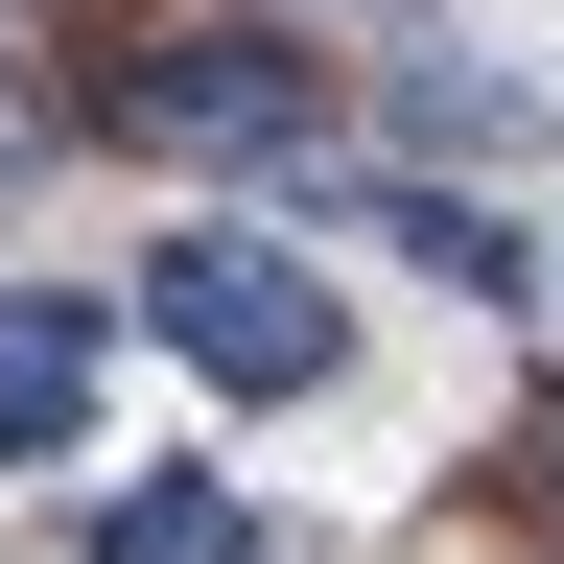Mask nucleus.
<instances>
[{
	"mask_svg": "<svg viewBox=\"0 0 564 564\" xmlns=\"http://www.w3.org/2000/svg\"><path fill=\"white\" fill-rule=\"evenodd\" d=\"M165 352H188L212 400H306L329 377V282L282 259V236H188L165 259Z\"/></svg>",
	"mask_w": 564,
	"mask_h": 564,
	"instance_id": "2",
	"label": "nucleus"
},
{
	"mask_svg": "<svg viewBox=\"0 0 564 564\" xmlns=\"http://www.w3.org/2000/svg\"><path fill=\"white\" fill-rule=\"evenodd\" d=\"M95 141H165V165H306L329 70L282 24H95Z\"/></svg>",
	"mask_w": 564,
	"mask_h": 564,
	"instance_id": "1",
	"label": "nucleus"
},
{
	"mask_svg": "<svg viewBox=\"0 0 564 564\" xmlns=\"http://www.w3.org/2000/svg\"><path fill=\"white\" fill-rule=\"evenodd\" d=\"M95 564H259V541H236V494L165 470V494H118V518H95Z\"/></svg>",
	"mask_w": 564,
	"mask_h": 564,
	"instance_id": "4",
	"label": "nucleus"
},
{
	"mask_svg": "<svg viewBox=\"0 0 564 564\" xmlns=\"http://www.w3.org/2000/svg\"><path fill=\"white\" fill-rule=\"evenodd\" d=\"M400 236H423V259H447V282H470V306H518V282H541V259H518V236H494V212H447V188H400Z\"/></svg>",
	"mask_w": 564,
	"mask_h": 564,
	"instance_id": "5",
	"label": "nucleus"
},
{
	"mask_svg": "<svg viewBox=\"0 0 564 564\" xmlns=\"http://www.w3.org/2000/svg\"><path fill=\"white\" fill-rule=\"evenodd\" d=\"M0 447H95V306H0Z\"/></svg>",
	"mask_w": 564,
	"mask_h": 564,
	"instance_id": "3",
	"label": "nucleus"
}]
</instances>
